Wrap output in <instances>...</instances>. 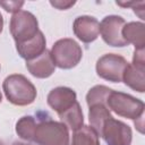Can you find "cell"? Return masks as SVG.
I'll use <instances>...</instances> for the list:
<instances>
[{
	"mask_svg": "<svg viewBox=\"0 0 145 145\" xmlns=\"http://www.w3.org/2000/svg\"><path fill=\"white\" fill-rule=\"evenodd\" d=\"M1 101H2V94H1V92H0V103H1Z\"/></svg>",
	"mask_w": 145,
	"mask_h": 145,
	"instance_id": "cell-22",
	"label": "cell"
},
{
	"mask_svg": "<svg viewBox=\"0 0 145 145\" xmlns=\"http://www.w3.org/2000/svg\"><path fill=\"white\" fill-rule=\"evenodd\" d=\"M14 145H25V144H20V143H18V144H14Z\"/></svg>",
	"mask_w": 145,
	"mask_h": 145,
	"instance_id": "cell-23",
	"label": "cell"
},
{
	"mask_svg": "<svg viewBox=\"0 0 145 145\" xmlns=\"http://www.w3.org/2000/svg\"><path fill=\"white\" fill-rule=\"evenodd\" d=\"M144 72H145L144 49L140 50L135 49L133 56V62L128 63L122 76V82L131 89L138 93H144L145 92Z\"/></svg>",
	"mask_w": 145,
	"mask_h": 145,
	"instance_id": "cell-7",
	"label": "cell"
},
{
	"mask_svg": "<svg viewBox=\"0 0 145 145\" xmlns=\"http://www.w3.org/2000/svg\"><path fill=\"white\" fill-rule=\"evenodd\" d=\"M24 1H0V6L8 12H17L20 10V8L23 7Z\"/></svg>",
	"mask_w": 145,
	"mask_h": 145,
	"instance_id": "cell-19",
	"label": "cell"
},
{
	"mask_svg": "<svg viewBox=\"0 0 145 145\" xmlns=\"http://www.w3.org/2000/svg\"><path fill=\"white\" fill-rule=\"evenodd\" d=\"M71 145H101L100 137L91 126H83L74 131Z\"/></svg>",
	"mask_w": 145,
	"mask_h": 145,
	"instance_id": "cell-17",
	"label": "cell"
},
{
	"mask_svg": "<svg viewBox=\"0 0 145 145\" xmlns=\"http://www.w3.org/2000/svg\"><path fill=\"white\" fill-rule=\"evenodd\" d=\"M9 29L16 44L24 43L33 39L40 31L37 18L26 10H19L12 14L9 23Z\"/></svg>",
	"mask_w": 145,
	"mask_h": 145,
	"instance_id": "cell-5",
	"label": "cell"
},
{
	"mask_svg": "<svg viewBox=\"0 0 145 145\" xmlns=\"http://www.w3.org/2000/svg\"><path fill=\"white\" fill-rule=\"evenodd\" d=\"M50 53L56 67L60 69H71L76 67L83 58L80 45L75 40L68 37L54 42Z\"/></svg>",
	"mask_w": 145,
	"mask_h": 145,
	"instance_id": "cell-4",
	"label": "cell"
},
{
	"mask_svg": "<svg viewBox=\"0 0 145 145\" xmlns=\"http://www.w3.org/2000/svg\"><path fill=\"white\" fill-rule=\"evenodd\" d=\"M36 126L37 119L32 116H24L16 122V133L22 139L33 142Z\"/></svg>",
	"mask_w": 145,
	"mask_h": 145,
	"instance_id": "cell-18",
	"label": "cell"
},
{
	"mask_svg": "<svg viewBox=\"0 0 145 145\" xmlns=\"http://www.w3.org/2000/svg\"><path fill=\"white\" fill-rule=\"evenodd\" d=\"M46 102L49 106L59 116L69 110L77 102V95L76 92L70 87L58 86L50 91L46 97Z\"/></svg>",
	"mask_w": 145,
	"mask_h": 145,
	"instance_id": "cell-10",
	"label": "cell"
},
{
	"mask_svg": "<svg viewBox=\"0 0 145 145\" xmlns=\"http://www.w3.org/2000/svg\"><path fill=\"white\" fill-rule=\"evenodd\" d=\"M45 45H46L45 36L41 31H39L37 34L33 39H31L24 43L16 44V50L20 58L28 61V60H32V59L39 57L40 54H42L46 50Z\"/></svg>",
	"mask_w": 145,
	"mask_h": 145,
	"instance_id": "cell-13",
	"label": "cell"
},
{
	"mask_svg": "<svg viewBox=\"0 0 145 145\" xmlns=\"http://www.w3.org/2000/svg\"><path fill=\"white\" fill-rule=\"evenodd\" d=\"M2 89L7 100L18 106L32 104L37 95L33 83L20 74H12L6 77L2 83Z\"/></svg>",
	"mask_w": 145,
	"mask_h": 145,
	"instance_id": "cell-1",
	"label": "cell"
},
{
	"mask_svg": "<svg viewBox=\"0 0 145 145\" xmlns=\"http://www.w3.org/2000/svg\"><path fill=\"white\" fill-rule=\"evenodd\" d=\"M126 22L121 16L109 15L105 16L100 23V34L102 40L110 46L123 48L128 45L122 37V27Z\"/></svg>",
	"mask_w": 145,
	"mask_h": 145,
	"instance_id": "cell-9",
	"label": "cell"
},
{
	"mask_svg": "<svg viewBox=\"0 0 145 145\" xmlns=\"http://www.w3.org/2000/svg\"><path fill=\"white\" fill-rule=\"evenodd\" d=\"M33 142L36 145H69V129L61 121L44 119L37 121Z\"/></svg>",
	"mask_w": 145,
	"mask_h": 145,
	"instance_id": "cell-3",
	"label": "cell"
},
{
	"mask_svg": "<svg viewBox=\"0 0 145 145\" xmlns=\"http://www.w3.org/2000/svg\"><path fill=\"white\" fill-rule=\"evenodd\" d=\"M128 66L127 60L116 53H106L100 57L96 61V74L102 79L111 83L122 82V76Z\"/></svg>",
	"mask_w": 145,
	"mask_h": 145,
	"instance_id": "cell-6",
	"label": "cell"
},
{
	"mask_svg": "<svg viewBox=\"0 0 145 145\" xmlns=\"http://www.w3.org/2000/svg\"><path fill=\"white\" fill-rule=\"evenodd\" d=\"M75 36L84 43L94 42L100 34V23L92 16H78L72 24Z\"/></svg>",
	"mask_w": 145,
	"mask_h": 145,
	"instance_id": "cell-11",
	"label": "cell"
},
{
	"mask_svg": "<svg viewBox=\"0 0 145 145\" xmlns=\"http://www.w3.org/2000/svg\"><path fill=\"white\" fill-rule=\"evenodd\" d=\"M2 29H3V18H2V15L0 14V34H1Z\"/></svg>",
	"mask_w": 145,
	"mask_h": 145,
	"instance_id": "cell-21",
	"label": "cell"
},
{
	"mask_svg": "<svg viewBox=\"0 0 145 145\" xmlns=\"http://www.w3.org/2000/svg\"><path fill=\"white\" fill-rule=\"evenodd\" d=\"M88 105V120L89 126L96 131V134L100 137L102 127L104 122L111 118V112L106 106V101H99V102H92Z\"/></svg>",
	"mask_w": 145,
	"mask_h": 145,
	"instance_id": "cell-14",
	"label": "cell"
},
{
	"mask_svg": "<svg viewBox=\"0 0 145 145\" xmlns=\"http://www.w3.org/2000/svg\"><path fill=\"white\" fill-rule=\"evenodd\" d=\"M26 68L29 74L36 78H48L54 72L56 65L52 60L50 51L46 49L39 57L26 61Z\"/></svg>",
	"mask_w": 145,
	"mask_h": 145,
	"instance_id": "cell-12",
	"label": "cell"
},
{
	"mask_svg": "<svg viewBox=\"0 0 145 145\" xmlns=\"http://www.w3.org/2000/svg\"><path fill=\"white\" fill-rule=\"evenodd\" d=\"M100 137L105 140L106 145H130L133 131L127 123L111 117L104 122Z\"/></svg>",
	"mask_w": 145,
	"mask_h": 145,
	"instance_id": "cell-8",
	"label": "cell"
},
{
	"mask_svg": "<svg viewBox=\"0 0 145 145\" xmlns=\"http://www.w3.org/2000/svg\"><path fill=\"white\" fill-rule=\"evenodd\" d=\"M59 118H60V121L65 123L72 131H76L84 126V116L78 101L69 110L59 114Z\"/></svg>",
	"mask_w": 145,
	"mask_h": 145,
	"instance_id": "cell-16",
	"label": "cell"
},
{
	"mask_svg": "<svg viewBox=\"0 0 145 145\" xmlns=\"http://www.w3.org/2000/svg\"><path fill=\"white\" fill-rule=\"evenodd\" d=\"M122 37L127 44H133L136 50L144 49L145 25L142 22H130L122 27Z\"/></svg>",
	"mask_w": 145,
	"mask_h": 145,
	"instance_id": "cell-15",
	"label": "cell"
},
{
	"mask_svg": "<svg viewBox=\"0 0 145 145\" xmlns=\"http://www.w3.org/2000/svg\"><path fill=\"white\" fill-rule=\"evenodd\" d=\"M76 2L75 1H62V0H57V1H50V5L56 7L57 9L60 10H66L69 9L70 7H72Z\"/></svg>",
	"mask_w": 145,
	"mask_h": 145,
	"instance_id": "cell-20",
	"label": "cell"
},
{
	"mask_svg": "<svg viewBox=\"0 0 145 145\" xmlns=\"http://www.w3.org/2000/svg\"><path fill=\"white\" fill-rule=\"evenodd\" d=\"M106 106L116 114L135 121L143 118L145 109V104L142 100L114 89H112L108 95Z\"/></svg>",
	"mask_w": 145,
	"mask_h": 145,
	"instance_id": "cell-2",
	"label": "cell"
}]
</instances>
